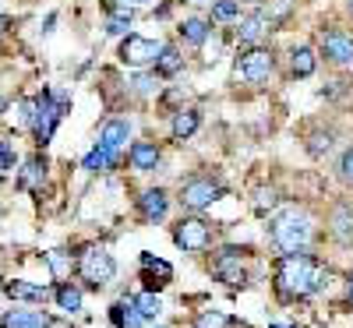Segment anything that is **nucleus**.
I'll return each instance as SVG.
<instances>
[{"label":"nucleus","instance_id":"1","mask_svg":"<svg viewBox=\"0 0 353 328\" xmlns=\"http://www.w3.org/2000/svg\"><path fill=\"white\" fill-rule=\"evenodd\" d=\"M276 286L283 300H293V296H307L314 289H321V272L314 268V261L307 254H286L279 261L276 272Z\"/></svg>","mask_w":353,"mask_h":328},{"label":"nucleus","instance_id":"2","mask_svg":"<svg viewBox=\"0 0 353 328\" xmlns=\"http://www.w3.org/2000/svg\"><path fill=\"white\" fill-rule=\"evenodd\" d=\"M311 240V219L297 208H286L283 216H276L272 223V244L283 251V254H304Z\"/></svg>","mask_w":353,"mask_h":328},{"label":"nucleus","instance_id":"3","mask_svg":"<svg viewBox=\"0 0 353 328\" xmlns=\"http://www.w3.org/2000/svg\"><path fill=\"white\" fill-rule=\"evenodd\" d=\"M64 106H68V96L64 92H57V88H43V92L32 99V127L36 131V141L46 145L57 131V124H61V116H64Z\"/></svg>","mask_w":353,"mask_h":328},{"label":"nucleus","instance_id":"4","mask_svg":"<svg viewBox=\"0 0 353 328\" xmlns=\"http://www.w3.org/2000/svg\"><path fill=\"white\" fill-rule=\"evenodd\" d=\"M78 272L92 289H99V286H106L117 276V261L103 247H85V254H78Z\"/></svg>","mask_w":353,"mask_h":328},{"label":"nucleus","instance_id":"5","mask_svg":"<svg viewBox=\"0 0 353 328\" xmlns=\"http://www.w3.org/2000/svg\"><path fill=\"white\" fill-rule=\"evenodd\" d=\"M159 53H163V43L145 39V36H134V32L121 43V61H124L128 68H149V64L159 61Z\"/></svg>","mask_w":353,"mask_h":328},{"label":"nucleus","instance_id":"6","mask_svg":"<svg viewBox=\"0 0 353 328\" xmlns=\"http://www.w3.org/2000/svg\"><path fill=\"white\" fill-rule=\"evenodd\" d=\"M173 240H176V247L181 251H205L209 247V240H212V229H209V223H201V219H181L176 223V229H173Z\"/></svg>","mask_w":353,"mask_h":328},{"label":"nucleus","instance_id":"7","mask_svg":"<svg viewBox=\"0 0 353 328\" xmlns=\"http://www.w3.org/2000/svg\"><path fill=\"white\" fill-rule=\"evenodd\" d=\"M272 53L269 50H261V46H251L248 53H241V61H237V74L241 78H248V81H254V85H261V81H269V74H272Z\"/></svg>","mask_w":353,"mask_h":328},{"label":"nucleus","instance_id":"8","mask_svg":"<svg viewBox=\"0 0 353 328\" xmlns=\"http://www.w3.org/2000/svg\"><path fill=\"white\" fill-rule=\"evenodd\" d=\"M223 194V187L216 181H209V176H198V181H188L181 187V205L191 208V212H198V208H209L216 198Z\"/></svg>","mask_w":353,"mask_h":328},{"label":"nucleus","instance_id":"9","mask_svg":"<svg viewBox=\"0 0 353 328\" xmlns=\"http://www.w3.org/2000/svg\"><path fill=\"white\" fill-rule=\"evenodd\" d=\"M321 53H325L332 64L350 68L353 64V39L346 32H339V28H329V32L321 36Z\"/></svg>","mask_w":353,"mask_h":328},{"label":"nucleus","instance_id":"10","mask_svg":"<svg viewBox=\"0 0 353 328\" xmlns=\"http://www.w3.org/2000/svg\"><path fill=\"white\" fill-rule=\"evenodd\" d=\"M216 276H219V283H226V286H244V265H241V254L233 251V247H226L223 254H219V261H216Z\"/></svg>","mask_w":353,"mask_h":328},{"label":"nucleus","instance_id":"11","mask_svg":"<svg viewBox=\"0 0 353 328\" xmlns=\"http://www.w3.org/2000/svg\"><path fill=\"white\" fill-rule=\"evenodd\" d=\"M141 279L149 283V289H159L173 279V268H170V261H163L156 254H141Z\"/></svg>","mask_w":353,"mask_h":328},{"label":"nucleus","instance_id":"12","mask_svg":"<svg viewBox=\"0 0 353 328\" xmlns=\"http://www.w3.org/2000/svg\"><path fill=\"white\" fill-rule=\"evenodd\" d=\"M138 208H141V216L149 219V223H159V219H166V212H170V198H166V191L152 187V191H145V194L138 198Z\"/></svg>","mask_w":353,"mask_h":328},{"label":"nucleus","instance_id":"13","mask_svg":"<svg viewBox=\"0 0 353 328\" xmlns=\"http://www.w3.org/2000/svg\"><path fill=\"white\" fill-rule=\"evenodd\" d=\"M128 159H131V166L138 170V173H149V170H156L159 166V145H152V141H134L131 145V152H128Z\"/></svg>","mask_w":353,"mask_h":328},{"label":"nucleus","instance_id":"14","mask_svg":"<svg viewBox=\"0 0 353 328\" xmlns=\"http://www.w3.org/2000/svg\"><path fill=\"white\" fill-rule=\"evenodd\" d=\"M131 138V124L128 121H106L103 131H99V145L110 148V152H117V148H124Z\"/></svg>","mask_w":353,"mask_h":328},{"label":"nucleus","instance_id":"15","mask_svg":"<svg viewBox=\"0 0 353 328\" xmlns=\"http://www.w3.org/2000/svg\"><path fill=\"white\" fill-rule=\"evenodd\" d=\"M198 124H201L198 110H176V113H173V124H170L173 141H184V138H191V134L198 131Z\"/></svg>","mask_w":353,"mask_h":328},{"label":"nucleus","instance_id":"16","mask_svg":"<svg viewBox=\"0 0 353 328\" xmlns=\"http://www.w3.org/2000/svg\"><path fill=\"white\" fill-rule=\"evenodd\" d=\"M110 321H113L117 328H145V314L138 311L134 300H131V304H113V307H110Z\"/></svg>","mask_w":353,"mask_h":328},{"label":"nucleus","instance_id":"17","mask_svg":"<svg viewBox=\"0 0 353 328\" xmlns=\"http://www.w3.org/2000/svg\"><path fill=\"white\" fill-rule=\"evenodd\" d=\"M269 25H272V18H269V14H265V11H254V14H248V18L241 21L237 32H241V39H244V43H258L265 32H269Z\"/></svg>","mask_w":353,"mask_h":328},{"label":"nucleus","instance_id":"18","mask_svg":"<svg viewBox=\"0 0 353 328\" xmlns=\"http://www.w3.org/2000/svg\"><path fill=\"white\" fill-rule=\"evenodd\" d=\"M43 176H46V159L32 156V159H25V166H21V173H18V184H21L25 191H36V187L43 184Z\"/></svg>","mask_w":353,"mask_h":328},{"label":"nucleus","instance_id":"19","mask_svg":"<svg viewBox=\"0 0 353 328\" xmlns=\"http://www.w3.org/2000/svg\"><path fill=\"white\" fill-rule=\"evenodd\" d=\"M0 328H50V318L43 311H11Z\"/></svg>","mask_w":353,"mask_h":328},{"label":"nucleus","instance_id":"20","mask_svg":"<svg viewBox=\"0 0 353 328\" xmlns=\"http://www.w3.org/2000/svg\"><path fill=\"white\" fill-rule=\"evenodd\" d=\"M81 166H85L88 173H106V170H113V166H117V152H110V148L96 145L92 152H88V156L81 159Z\"/></svg>","mask_w":353,"mask_h":328},{"label":"nucleus","instance_id":"21","mask_svg":"<svg viewBox=\"0 0 353 328\" xmlns=\"http://www.w3.org/2000/svg\"><path fill=\"white\" fill-rule=\"evenodd\" d=\"M314 50L311 46H293V53H290V71L297 74V78H307V74H314Z\"/></svg>","mask_w":353,"mask_h":328},{"label":"nucleus","instance_id":"22","mask_svg":"<svg viewBox=\"0 0 353 328\" xmlns=\"http://www.w3.org/2000/svg\"><path fill=\"white\" fill-rule=\"evenodd\" d=\"M209 32H212V25L205 21V18H188V21H181V36H184V43H191V46H201L205 39H209Z\"/></svg>","mask_w":353,"mask_h":328},{"label":"nucleus","instance_id":"23","mask_svg":"<svg viewBox=\"0 0 353 328\" xmlns=\"http://www.w3.org/2000/svg\"><path fill=\"white\" fill-rule=\"evenodd\" d=\"M181 68H184V57H181V50H176V46H163L159 61H156V74H159V78H173Z\"/></svg>","mask_w":353,"mask_h":328},{"label":"nucleus","instance_id":"24","mask_svg":"<svg viewBox=\"0 0 353 328\" xmlns=\"http://www.w3.org/2000/svg\"><path fill=\"white\" fill-rule=\"evenodd\" d=\"M57 304H61L64 314H78L81 311V289L71 286V283H61L57 286Z\"/></svg>","mask_w":353,"mask_h":328},{"label":"nucleus","instance_id":"25","mask_svg":"<svg viewBox=\"0 0 353 328\" xmlns=\"http://www.w3.org/2000/svg\"><path fill=\"white\" fill-rule=\"evenodd\" d=\"M8 296L11 300H46V286H36V283H8Z\"/></svg>","mask_w":353,"mask_h":328},{"label":"nucleus","instance_id":"26","mask_svg":"<svg viewBox=\"0 0 353 328\" xmlns=\"http://www.w3.org/2000/svg\"><path fill=\"white\" fill-rule=\"evenodd\" d=\"M128 25H131V8H110V14H106V32L110 36H124L128 32Z\"/></svg>","mask_w":353,"mask_h":328},{"label":"nucleus","instance_id":"27","mask_svg":"<svg viewBox=\"0 0 353 328\" xmlns=\"http://www.w3.org/2000/svg\"><path fill=\"white\" fill-rule=\"evenodd\" d=\"M332 226H336L339 240H353V208L350 205H339L332 212Z\"/></svg>","mask_w":353,"mask_h":328},{"label":"nucleus","instance_id":"28","mask_svg":"<svg viewBox=\"0 0 353 328\" xmlns=\"http://www.w3.org/2000/svg\"><path fill=\"white\" fill-rule=\"evenodd\" d=\"M134 304H138V311H141L145 318H159V314H163V300H159V293H156V289L141 293Z\"/></svg>","mask_w":353,"mask_h":328},{"label":"nucleus","instance_id":"29","mask_svg":"<svg viewBox=\"0 0 353 328\" xmlns=\"http://www.w3.org/2000/svg\"><path fill=\"white\" fill-rule=\"evenodd\" d=\"M237 14H241L237 0H216V4H212V18H219V21H233Z\"/></svg>","mask_w":353,"mask_h":328},{"label":"nucleus","instance_id":"30","mask_svg":"<svg viewBox=\"0 0 353 328\" xmlns=\"http://www.w3.org/2000/svg\"><path fill=\"white\" fill-rule=\"evenodd\" d=\"M230 321H226V314H219V311H205V314H198L194 318V328H226Z\"/></svg>","mask_w":353,"mask_h":328},{"label":"nucleus","instance_id":"31","mask_svg":"<svg viewBox=\"0 0 353 328\" xmlns=\"http://www.w3.org/2000/svg\"><path fill=\"white\" fill-rule=\"evenodd\" d=\"M156 88H159V85H156L152 74H138V78H134V92H138V96H152Z\"/></svg>","mask_w":353,"mask_h":328},{"label":"nucleus","instance_id":"32","mask_svg":"<svg viewBox=\"0 0 353 328\" xmlns=\"http://www.w3.org/2000/svg\"><path fill=\"white\" fill-rule=\"evenodd\" d=\"M339 176H343L346 184H353V148H346L343 159H339Z\"/></svg>","mask_w":353,"mask_h":328},{"label":"nucleus","instance_id":"33","mask_svg":"<svg viewBox=\"0 0 353 328\" xmlns=\"http://www.w3.org/2000/svg\"><path fill=\"white\" fill-rule=\"evenodd\" d=\"M50 268H53V276H64L68 272V254L64 251H53L50 254Z\"/></svg>","mask_w":353,"mask_h":328},{"label":"nucleus","instance_id":"34","mask_svg":"<svg viewBox=\"0 0 353 328\" xmlns=\"http://www.w3.org/2000/svg\"><path fill=\"white\" fill-rule=\"evenodd\" d=\"M0 170H14V148L8 141H0Z\"/></svg>","mask_w":353,"mask_h":328},{"label":"nucleus","instance_id":"35","mask_svg":"<svg viewBox=\"0 0 353 328\" xmlns=\"http://www.w3.org/2000/svg\"><path fill=\"white\" fill-rule=\"evenodd\" d=\"M141 4H152V0H124V8H141Z\"/></svg>","mask_w":353,"mask_h":328},{"label":"nucleus","instance_id":"36","mask_svg":"<svg viewBox=\"0 0 353 328\" xmlns=\"http://www.w3.org/2000/svg\"><path fill=\"white\" fill-rule=\"evenodd\" d=\"M0 32H4V14H0Z\"/></svg>","mask_w":353,"mask_h":328},{"label":"nucleus","instance_id":"37","mask_svg":"<svg viewBox=\"0 0 353 328\" xmlns=\"http://www.w3.org/2000/svg\"><path fill=\"white\" fill-rule=\"evenodd\" d=\"M350 300H353V279H350Z\"/></svg>","mask_w":353,"mask_h":328},{"label":"nucleus","instance_id":"38","mask_svg":"<svg viewBox=\"0 0 353 328\" xmlns=\"http://www.w3.org/2000/svg\"><path fill=\"white\" fill-rule=\"evenodd\" d=\"M4 106H8V103H4V96H0V110H4Z\"/></svg>","mask_w":353,"mask_h":328},{"label":"nucleus","instance_id":"39","mask_svg":"<svg viewBox=\"0 0 353 328\" xmlns=\"http://www.w3.org/2000/svg\"><path fill=\"white\" fill-rule=\"evenodd\" d=\"M272 328H290V325H272Z\"/></svg>","mask_w":353,"mask_h":328},{"label":"nucleus","instance_id":"40","mask_svg":"<svg viewBox=\"0 0 353 328\" xmlns=\"http://www.w3.org/2000/svg\"><path fill=\"white\" fill-rule=\"evenodd\" d=\"M350 11H353V0H350Z\"/></svg>","mask_w":353,"mask_h":328},{"label":"nucleus","instance_id":"41","mask_svg":"<svg viewBox=\"0 0 353 328\" xmlns=\"http://www.w3.org/2000/svg\"><path fill=\"white\" fill-rule=\"evenodd\" d=\"M159 328H163V325H159Z\"/></svg>","mask_w":353,"mask_h":328}]
</instances>
